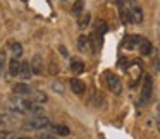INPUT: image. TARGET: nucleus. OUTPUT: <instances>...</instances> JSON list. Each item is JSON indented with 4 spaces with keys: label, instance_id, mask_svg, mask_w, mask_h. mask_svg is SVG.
Wrapping results in <instances>:
<instances>
[{
    "label": "nucleus",
    "instance_id": "1",
    "mask_svg": "<svg viewBox=\"0 0 160 139\" xmlns=\"http://www.w3.org/2000/svg\"><path fill=\"white\" fill-rule=\"evenodd\" d=\"M12 108L16 112H21V113H26V112H42V108L36 103H33L31 100H26V96H19L12 100Z\"/></svg>",
    "mask_w": 160,
    "mask_h": 139
},
{
    "label": "nucleus",
    "instance_id": "2",
    "mask_svg": "<svg viewBox=\"0 0 160 139\" xmlns=\"http://www.w3.org/2000/svg\"><path fill=\"white\" fill-rule=\"evenodd\" d=\"M152 91H153V79L150 76H145L143 86H141V94H139V105L141 107L150 103V100H152Z\"/></svg>",
    "mask_w": 160,
    "mask_h": 139
},
{
    "label": "nucleus",
    "instance_id": "3",
    "mask_svg": "<svg viewBox=\"0 0 160 139\" xmlns=\"http://www.w3.org/2000/svg\"><path fill=\"white\" fill-rule=\"evenodd\" d=\"M52 122H50L48 117H35V118H29L28 122H24L22 129L26 131H40V129H45V127H50Z\"/></svg>",
    "mask_w": 160,
    "mask_h": 139
},
{
    "label": "nucleus",
    "instance_id": "4",
    "mask_svg": "<svg viewBox=\"0 0 160 139\" xmlns=\"http://www.w3.org/2000/svg\"><path fill=\"white\" fill-rule=\"evenodd\" d=\"M105 77H107V84H108V88H110V91H114L115 94H121L122 93L121 79H119L115 74H112V72H107V74H105Z\"/></svg>",
    "mask_w": 160,
    "mask_h": 139
},
{
    "label": "nucleus",
    "instance_id": "5",
    "mask_svg": "<svg viewBox=\"0 0 160 139\" xmlns=\"http://www.w3.org/2000/svg\"><path fill=\"white\" fill-rule=\"evenodd\" d=\"M129 16H131V22L132 24H141L143 22V11L138 4L129 7Z\"/></svg>",
    "mask_w": 160,
    "mask_h": 139
},
{
    "label": "nucleus",
    "instance_id": "6",
    "mask_svg": "<svg viewBox=\"0 0 160 139\" xmlns=\"http://www.w3.org/2000/svg\"><path fill=\"white\" fill-rule=\"evenodd\" d=\"M117 7H119V17L124 24H131V16H129V7L122 2V0H117Z\"/></svg>",
    "mask_w": 160,
    "mask_h": 139
},
{
    "label": "nucleus",
    "instance_id": "7",
    "mask_svg": "<svg viewBox=\"0 0 160 139\" xmlns=\"http://www.w3.org/2000/svg\"><path fill=\"white\" fill-rule=\"evenodd\" d=\"M19 77H21L22 81H29L33 76L31 72V65H29V62H21V67H19Z\"/></svg>",
    "mask_w": 160,
    "mask_h": 139
},
{
    "label": "nucleus",
    "instance_id": "8",
    "mask_svg": "<svg viewBox=\"0 0 160 139\" xmlns=\"http://www.w3.org/2000/svg\"><path fill=\"white\" fill-rule=\"evenodd\" d=\"M71 89H72L74 94H83L84 89H86V86H84V83L81 79L72 77V79H71Z\"/></svg>",
    "mask_w": 160,
    "mask_h": 139
},
{
    "label": "nucleus",
    "instance_id": "9",
    "mask_svg": "<svg viewBox=\"0 0 160 139\" xmlns=\"http://www.w3.org/2000/svg\"><path fill=\"white\" fill-rule=\"evenodd\" d=\"M138 50H139V53L141 55H152V50H153V46H152V43L148 41V40H145V38H141L139 40V43H138Z\"/></svg>",
    "mask_w": 160,
    "mask_h": 139
},
{
    "label": "nucleus",
    "instance_id": "10",
    "mask_svg": "<svg viewBox=\"0 0 160 139\" xmlns=\"http://www.w3.org/2000/svg\"><path fill=\"white\" fill-rule=\"evenodd\" d=\"M14 93L18 94V96H28V94L33 93V91H31V88H29L26 83H19V84L14 86Z\"/></svg>",
    "mask_w": 160,
    "mask_h": 139
},
{
    "label": "nucleus",
    "instance_id": "11",
    "mask_svg": "<svg viewBox=\"0 0 160 139\" xmlns=\"http://www.w3.org/2000/svg\"><path fill=\"white\" fill-rule=\"evenodd\" d=\"M42 62H43V60H42V57H40V55H35V57H33V60L29 62L33 74H40V72L43 70V64H42Z\"/></svg>",
    "mask_w": 160,
    "mask_h": 139
},
{
    "label": "nucleus",
    "instance_id": "12",
    "mask_svg": "<svg viewBox=\"0 0 160 139\" xmlns=\"http://www.w3.org/2000/svg\"><path fill=\"white\" fill-rule=\"evenodd\" d=\"M50 127H52V131L55 132L57 136H69L71 134V131H69V127H67V125L55 124V125H50Z\"/></svg>",
    "mask_w": 160,
    "mask_h": 139
},
{
    "label": "nucleus",
    "instance_id": "13",
    "mask_svg": "<svg viewBox=\"0 0 160 139\" xmlns=\"http://www.w3.org/2000/svg\"><path fill=\"white\" fill-rule=\"evenodd\" d=\"M19 67H21V62L14 57V59L9 62V74H11V76H18V74H19Z\"/></svg>",
    "mask_w": 160,
    "mask_h": 139
},
{
    "label": "nucleus",
    "instance_id": "14",
    "mask_svg": "<svg viewBox=\"0 0 160 139\" xmlns=\"http://www.w3.org/2000/svg\"><path fill=\"white\" fill-rule=\"evenodd\" d=\"M71 70H72L74 74H81V72L84 70V64L81 62V60L74 59L72 62H71Z\"/></svg>",
    "mask_w": 160,
    "mask_h": 139
},
{
    "label": "nucleus",
    "instance_id": "15",
    "mask_svg": "<svg viewBox=\"0 0 160 139\" xmlns=\"http://www.w3.org/2000/svg\"><path fill=\"white\" fill-rule=\"evenodd\" d=\"M88 46H90V38H88V36H84V35H81L79 40H78V48H79L81 52H86Z\"/></svg>",
    "mask_w": 160,
    "mask_h": 139
},
{
    "label": "nucleus",
    "instance_id": "16",
    "mask_svg": "<svg viewBox=\"0 0 160 139\" xmlns=\"http://www.w3.org/2000/svg\"><path fill=\"white\" fill-rule=\"evenodd\" d=\"M107 24H105V21H102V19H98L97 22H95V33H98V35L103 36L105 33H107Z\"/></svg>",
    "mask_w": 160,
    "mask_h": 139
},
{
    "label": "nucleus",
    "instance_id": "17",
    "mask_svg": "<svg viewBox=\"0 0 160 139\" xmlns=\"http://www.w3.org/2000/svg\"><path fill=\"white\" fill-rule=\"evenodd\" d=\"M90 19H91V16L88 14V12H84V14L79 17V21H78V26H79L81 29L88 28V24H90Z\"/></svg>",
    "mask_w": 160,
    "mask_h": 139
},
{
    "label": "nucleus",
    "instance_id": "18",
    "mask_svg": "<svg viewBox=\"0 0 160 139\" xmlns=\"http://www.w3.org/2000/svg\"><path fill=\"white\" fill-rule=\"evenodd\" d=\"M12 55H14L16 59H19V57L22 55V45L21 43H18V41L12 43Z\"/></svg>",
    "mask_w": 160,
    "mask_h": 139
},
{
    "label": "nucleus",
    "instance_id": "19",
    "mask_svg": "<svg viewBox=\"0 0 160 139\" xmlns=\"http://www.w3.org/2000/svg\"><path fill=\"white\" fill-rule=\"evenodd\" d=\"M33 98H35L36 103H45L48 98H47V94L43 93V91H36V93H33Z\"/></svg>",
    "mask_w": 160,
    "mask_h": 139
},
{
    "label": "nucleus",
    "instance_id": "20",
    "mask_svg": "<svg viewBox=\"0 0 160 139\" xmlns=\"http://www.w3.org/2000/svg\"><path fill=\"white\" fill-rule=\"evenodd\" d=\"M83 9H84V4H83V0H78L76 4L72 5V14H74V16H79L81 12H83Z\"/></svg>",
    "mask_w": 160,
    "mask_h": 139
},
{
    "label": "nucleus",
    "instance_id": "21",
    "mask_svg": "<svg viewBox=\"0 0 160 139\" xmlns=\"http://www.w3.org/2000/svg\"><path fill=\"white\" fill-rule=\"evenodd\" d=\"M52 89L55 91V93H59V94L64 93V86L59 83V81H53V83H52Z\"/></svg>",
    "mask_w": 160,
    "mask_h": 139
},
{
    "label": "nucleus",
    "instance_id": "22",
    "mask_svg": "<svg viewBox=\"0 0 160 139\" xmlns=\"http://www.w3.org/2000/svg\"><path fill=\"white\" fill-rule=\"evenodd\" d=\"M12 137H16V134H12V132H9V131L0 132V139H12Z\"/></svg>",
    "mask_w": 160,
    "mask_h": 139
},
{
    "label": "nucleus",
    "instance_id": "23",
    "mask_svg": "<svg viewBox=\"0 0 160 139\" xmlns=\"http://www.w3.org/2000/svg\"><path fill=\"white\" fill-rule=\"evenodd\" d=\"M4 65H5V52H0V74L4 72Z\"/></svg>",
    "mask_w": 160,
    "mask_h": 139
},
{
    "label": "nucleus",
    "instance_id": "24",
    "mask_svg": "<svg viewBox=\"0 0 160 139\" xmlns=\"http://www.w3.org/2000/svg\"><path fill=\"white\" fill-rule=\"evenodd\" d=\"M157 113H158L157 115V125L160 127V107H157Z\"/></svg>",
    "mask_w": 160,
    "mask_h": 139
},
{
    "label": "nucleus",
    "instance_id": "25",
    "mask_svg": "<svg viewBox=\"0 0 160 139\" xmlns=\"http://www.w3.org/2000/svg\"><path fill=\"white\" fill-rule=\"evenodd\" d=\"M59 50H60V53H62V55H64V57H67V55H69V53H67V50H66V48H64V46H60V48H59Z\"/></svg>",
    "mask_w": 160,
    "mask_h": 139
},
{
    "label": "nucleus",
    "instance_id": "26",
    "mask_svg": "<svg viewBox=\"0 0 160 139\" xmlns=\"http://www.w3.org/2000/svg\"><path fill=\"white\" fill-rule=\"evenodd\" d=\"M7 122V117H4V115H0V124H5Z\"/></svg>",
    "mask_w": 160,
    "mask_h": 139
}]
</instances>
